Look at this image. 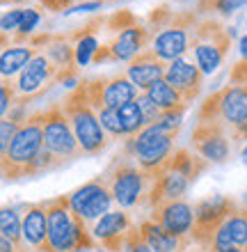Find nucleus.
<instances>
[{
    "label": "nucleus",
    "mask_w": 247,
    "mask_h": 252,
    "mask_svg": "<svg viewBox=\"0 0 247 252\" xmlns=\"http://www.w3.org/2000/svg\"><path fill=\"white\" fill-rule=\"evenodd\" d=\"M112 41L108 44L110 48V62H131L135 60L140 53H144L149 46H151V39H154V32L144 28L137 21L133 26L124 28V30H117L112 32Z\"/></svg>",
    "instance_id": "nucleus-13"
},
{
    "label": "nucleus",
    "mask_w": 247,
    "mask_h": 252,
    "mask_svg": "<svg viewBox=\"0 0 247 252\" xmlns=\"http://www.w3.org/2000/svg\"><path fill=\"white\" fill-rule=\"evenodd\" d=\"M37 48L30 44H9V46L0 53V78L12 80L23 71V66L34 58Z\"/></svg>",
    "instance_id": "nucleus-21"
},
{
    "label": "nucleus",
    "mask_w": 247,
    "mask_h": 252,
    "mask_svg": "<svg viewBox=\"0 0 247 252\" xmlns=\"http://www.w3.org/2000/svg\"><path fill=\"white\" fill-rule=\"evenodd\" d=\"M112 202L114 199H112V195H110L106 177L92 179L89 184H85V186H81L78 190H74L69 195L71 211H74L85 225L96 222V220L103 218L106 213H110V204H112Z\"/></svg>",
    "instance_id": "nucleus-10"
},
{
    "label": "nucleus",
    "mask_w": 247,
    "mask_h": 252,
    "mask_svg": "<svg viewBox=\"0 0 247 252\" xmlns=\"http://www.w3.org/2000/svg\"><path fill=\"white\" fill-rule=\"evenodd\" d=\"M165 83L172 85L176 92L183 96L188 106L192 103L201 92V85H204V73L199 71V66L194 62L186 60V58H179L167 64L165 69Z\"/></svg>",
    "instance_id": "nucleus-16"
},
{
    "label": "nucleus",
    "mask_w": 247,
    "mask_h": 252,
    "mask_svg": "<svg viewBox=\"0 0 247 252\" xmlns=\"http://www.w3.org/2000/svg\"><path fill=\"white\" fill-rule=\"evenodd\" d=\"M238 51H241V58L243 62H247V34L241 37V44H238Z\"/></svg>",
    "instance_id": "nucleus-41"
},
{
    "label": "nucleus",
    "mask_w": 247,
    "mask_h": 252,
    "mask_svg": "<svg viewBox=\"0 0 247 252\" xmlns=\"http://www.w3.org/2000/svg\"><path fill=\"white\" fill-rule=\"evenodd\" d=\"M46 211L48 252H74V250H96L92 232L87 229L69 204V195H57L41 202Z\"/></svg>",
    "instance_id": "nucleus-1"
},
{
    "label": "nucleus",
    "mask_w": 247,
    "mask_h": 252,
    "mask_svg": "<svg viewBox=\"0 0 247 252\" xmlns=\"http://www.w3.org/2000/svg\"><path fill=\"white\" fill-rule=\"evenodd\" d=\"M55 80H57V66L48 60L41 51H37L34 58L23 66V71L14 80L16 99H23L30 103L32 99H37V96L46 92L48 85L55 83Z\"/></svg>",
    "instance_id": "nucleus-11"
},
{
    "label": "nucleus",
    "mask_w": 247,
    "mask_h": 252,
    "mask_svg": "<svg viewBox=\"0 0 247 252\" xmlns=\"http://www.w3.org/2000/svg\"><path fill=\"white\" fill-rule=\"evenodd\" d=\"M101 2H103V0H101Z\"/></svg>",
    "instance_id": "nucleus-51"
},
{
    "label": "nucleus",
    "mask_w": 247,
    "mask_h": 252,
    "mask_svg": "<svg viewBox=\"0 0 247 252\" xmlns=\"http://www.w3.org/2000/svg\"><path fill=\"white\" fill-rule=\"evenodd\" d=\"M39 2H41V5H44V2H46V0H39Z\"/></svg>",
    "instance_id": "nucleus-49"
},
{
    "label": "nucleus",
    "mask_w": 247,
    "mask_h": 252,
    "mask_svg": "<svg viewBox=\"0 0 247 252\" xmlns=\"http://www.w3.org/2000/svg\"><path fill=\"white\" fill-rule=\"evenodd\" d=\"M135 103L140 106V110H142V117H144V124L147 126H151V124H156V122L161 120V110L156 108V103L151 99H149L147 94L142 92V94H137V99H135Z\"/></svg>",
    "instance_id": "nucleus-36"
},
{
    "label": "nucleus",
    "mask_w": 247,
    "mask_h": 252,
    "mask_svg": "<svg viewBox=\"0 0 247 252\" xmlns=\"http://www.w3.org/2000/svg\"><path fill=\"white\" fill-rule=\"evenodd\" d=\"M151 23H156V30L151 39V51H154L163 62H174L183 58L192 46V34L197 28V16L194 14H169L167 7H158L151 14Z\"/></svg>",
    "instance_id": "nucleus-3"
},
{
    "label": "nucleus",
    "mask_w": 247,
    "mask_h": 252,
    "mask_svg": "<svg viewBox=\"0 0 247 252\" xmlns=\"http://www.w3.org/2000/svg\"><path fill=\"white\" fill-rule=\"evenodd\" d=\"M137 87L131 83V80L119 73V76H112V78H106V85H103V103L106 108H121L124 103H131V101L137 99Z\"/></svg>",
    "instance_id": "nucleus-22"
},
{
    "label": "nucleus",
    "mask_w": 247,
    "mask_h": 252,
    "mask_svg": "<svg viewBox=\"0 0 247 252\" xmlns=\"http://www.w3.org/2000/svg\"><path fill=\"white\" fill-rule=\"evenodd\" d=\"M215 101H218V122L227 131L247 120V85L231 83L224 90L215 92Z\"/></svg>",
    "instance_id": "nucleus-17"
},
{
    "label": "nucleus",
    "mask_w": 247,
    "mask_h": 252,
    "mask_svg": "<svg viewBox=\"0 0 247 252\" xmlns=\"http://www.w3.org/2000/svg\"><path fill=\"white\" fill-rule=\"evenodd\" d=\"M41 21V12L39 9H32V7H27L26 9V16H23V21H21L19 30H16V34H14V41L16 44H21V41L30 39L34 34V30H37V26H39Z\"/></svg>",
    "instance_id": "nucleus-29"
},
{
    "label": "nucleus",
    "mask_w": 247,
    "mask_h": 252,
    "mask_svg": "<svg viewBox=\"0 0 247 252\" xmlns=\"http://www.w3.org/2000/svg\"><path fill=\"white\" fill-rule=\"evenodd\" d=\"M76 2H81V0H46L41 7H46L51 12H64V9H71Z\"/></svg>",
    "instance_id": "nucleus-39"
},
{
    "label": "nucleus",
    "mask_w": 247,
    "mask_h": 252,
    "mask_svg": "<svg viewBox=\"0 0 247 252\" xmlns=\"http://www.w3.org/2000/svg\"><path fill=\"white\" fill-rule=\"evenodd\" d=\"M16 101V90H14V78L12 80H2L0 78V120L7 117L9 108Z\"/></svg>",
    "instance_id": "nucleus-34"
},
{
    "label": "nucleus",
    "mask_w": 247,
    "mask_h": 252,
    "mask_svg": "<svg viewBox=\"0 0 247 252\" xmlns=\"http://www.w3.org/2000/svg\"><path fill=\"white\" fill-rule=\"evenodd\" d=\"M144 94L154 101L156 108H158L161 113H167V110H179V108H188V103L183 101V96H181L172 85H167L165 78L158 80V83H154V85L149 87Z\"/></svg>",
    "instance_id": "nucleus-25"
},
{
    "label": "nucleus",
    "mask_w": 247,
    "mask_h": 252,
    "mask_svg": "<svg viewBox=\"0 0 247 252\" xmlns=\"http://www.w3.org/2000/svg\"><path fill=\"white\" fill-rule=\"evenodd\" d=\"M194 154H199L206 163H227L231 156V140L227 128L220 122H199L192 128L190 140Z\"/></svg>",
    "instance_id": "nucleus-12"
},
{
    "label": "nucleus",
    "mask_w": 247,
    "mask_h": 252,
    "mask_svg": "<svg viewBox=\"0 0 247 252\" xmlns=\"http://www.w3.org/2000/svg\"><path fill=\"white\" fill-rule=\"evenodd\" d=\"M241 158H243V163H245V165H247V145L243 147V152H241Z\"/></svg>",
    "instance_id": "nucleus-43"
},
{
    "label": "nucleus",
    "mask_w": 247,
    "mask_h": 252,
    "mask_svg": "<svg viewBox=\"0 0 247 252\" xmlns=\"http://www.w3.org/2000/svg\"><path fill=\"white\" fill-rule=\"evenodd\" d=\"M245 250H247V248H245Z\"/></svg>",
    "instance_id": "nucleus-52"
},
{
    "label": "nucleus",
    "mask_w": 247,
    "mask_h": 252,
    "mask_svg": "<svg viewBox=\"0 0 247 252\" xmlns=\"http://www.w3.org/2000/svg\"><path fill=\"white\" fill-rule=\"evenodd\" d=\"M41 133H44V149L55 154L64 163L82 156V149L74 135V128L69 124L67 115L62 110V103H51L46 110H39Z\"/></svg>",
    "instance_id": "nucleus-8"
},
{
    "label": "nucleus",
    "mask_w": 247,
    "mask_h": 252,
    "mask_svg": "<svg viewBox=\"0 0 247 252\" xmlns=\"http://www.w3.org/2000/svg\"><path fill=\"white\" fill-rule=\"evenodd\" d=\"M224 225H227L229 236L234 241V248H243V250H245L247 248V220L241 209H238L234 216H229Z\"/></svg>",
    "instance_id": "nucleus-28"
},
{
    "label": "nucleus",
    "mask_w": 247,
    "mask_h": 252,
    "mask_svg": "<svg viewBox=\"0 0 247 252\" xmlns=\"http://www.w3.org/2000/svg\"><path fill=\"white\" fill-rule=\"evenodd\" d=\"M190 184H192V181L188 179V177H183L181 172H174V170L167 167L161 177H156V179L151 181L149 197H147L149 206L156 209V206L167 204V202H176V199H181L188 192Z\"/></svg>",
    "instance_id": "nucleus-19"
},
{
    "label": "nucleus",
    "mask_w": 247,
    "mask_h": 252,
    "mask_svg": "<svg viewBox=\"0 0 247 252\" xmlns=\"http://www.w3.org/2000/svg\"><path fill=\"white\" fill-rule=\"evenodd\" d=\"M165 69H167V62H163L151 48H147L144 53H140L135 60L128 62L126 78L131 80L137 90L147 92L154 83L165 78Z\"/></svg>",
    "instance_id": "nucleus-18"
},
{
    "label": "nucleus",
    "mask_w": 247,
    "mask_h": 252,
    "mask_svg": "<svg viewBox=\"0 0 247 252\" xmlns=\"http://www.w3.org/2000/svg\"><path fill=\"white\" fill-rule=\"evenodd\" d=\"M9 44H12V37H9L7 32H2V30H0V53H2V51H5V48L9 46Z\"/></svg>",
    "instance_id": "nucleus-42"
},
{
    "label": "nucleus",
    "mask_w": 247,
    "mask_h": 252,
    "mask_svg": "<svg viewBox=\"0 0 247 252\" xmlns=\"http://www.w3.org/2000/svg\"><path fill=\"white\" fill-rule=\"evenodd\" d=\"M74 252H87V250H74Z\"/></svg>",
    "instance_id": "nucleus-48"
},
{
    "label": "nucleus",
    "mask_w": 247,
    "mask_h": 252,
    "mask_svg": "<svg viewBox=\"0 0 247 252\" xmlns=\"http://www.w3.org/2000/svg\"><path fill=\"white\" fill-rule=\"evenodd\" d=\"M140 232H142L144 243H147L154 252H176L181 248V243L186 241V239H176V236H172V234H167L165 229H163L158 222H154L151 218L142 222Z\"/></svg>",
    "instance_id": "nucleus-23"
},
{
    "label": "nucleus",
    "mask_w": 247,
    "mask_h": 252,
    "mask_svg": "<svg viewBox=\"0 0 247 252\" xmlns=\"http://www.w3.org/2000/svg\"><path fill=\"white\" fill-rule=\"evenodd\" d=\"M106 184L110 188V195L121 209H131L137 206L144 197H149V188H151V177L144 170H140L137 163L131 160V156L117 158L110 165L106 174Z\"/></svg>",
    "instance_id": "nucleus-6"
},
{
    "label": "nucleus",
    "mask_w": 247,
    "mask_h": 252,
    "mask_svg": "<svg viewBox=\"0 0 247 252\" xmlns=\"http://www.w3.org/2000/svg\"><path fill=\"white\" fill-rule=\"evenodd\" d=\"M62 110L67 115L69 124L74 128V135L82 149V156H96L108 147V135L99 122V115L87 99V83L78 85L67 94V99L60 101Z\"/></svg>",
    "instance_id": "nucleus-2"
},
{
    "label": "nucleus",
    "mask_w": 247,
    "mask_h": 252,
    "mask_svg": "<svg viewBox=\"0 0 247 252\" xmlns=\"http://www.w3.org/2000/svg\"><path fill=\"white\" fill-rule=\"evenodd\" d=\"M99 122L103 126L106 135H114V138H121L124 135V126H121V120H119V113L114 108H101L99 113Z\"/></svg>",
    "instance_id": "nucleus-30"
},
{
    "label": "nucleus",
    "mask_w": 247,
    "mask_h": 252,
    "mask_svg": "<svg viewBox=\"0 0 247 252\" xmlns=\"http://www.w3.org/2000/svg\"><path fill=\"white\" fill-rule=\"evenodd\" d=\"M5 2H12V0H0V5H5Z\"/></svg>",
    "instance_id": "nucleus-46"
},
{
    "label": "nucleus",
    "mask_w": 247,
    "mask_h": 252,
    "mask_svg": "<svg viewBox=\"0 0 247 252\" xmlns=\"http://www.w3.org/2000/svg\"><path fill=\"white\" fill-rule=\"evenodd\" d=\"M227 252H247V250H243V248H231V250H227Z\"/></svg>",
    "instance_id": "nucleus-44"
},
{
    "label": "nucleus",
    "mask_w": 247,
    "mask_h": 252,
    "mask_svg": "<svg viewBox=\"0 0 247 252\" xmlns=\"http://www.w3.org/2000/svg\"><path fill=\"white\" fill-rule=\"evenodd\" d=\"M23 16H26V9H12V12H7L5 16H0V30L7 34H12L14 30H19L21 21H23Z\"/></svg>",
    "instance_id": "nucleus-38"
},
{
    "label": "nucleus",
    "mask_w": 247,
    "mask_h": 252,
    "mask_svg": "<svg viewBox=\"0 0 247 252\" xmlns=\"http://www.w3.org/2000/svg\"><path fill=\"white\" fill-rule=\"evenodd\" d=\"M19 126L16 122L7 120V117H2L0 120V158L7 154V149H9V145H12L14 135H16V131H19Z\"/></svg>",
    "instance_id": "nucleus-35"
},
{
    "label": "nucleus",
    "mask_w": 247,
    "mask_h": 252,
    "mask_svg": "<svg viewBox=\"0 0 247 252\" xmlns=\"http://www.w3.org/2000/svg\"><path fill=\"white\" fill-rule=\"evenodd\" d=\"M126 154L135 163L140 165V170L156 179L169 165V158L174 154V135L163 133L156 124L144 126L137 135L126 140Z\"/></svg>",
    "instance_id": "nucleus-5"
},
{
    "label": "nucleus",
    "mask_w": 247,
    "mask_h": 252,
    "mask_svg": "<svg viewBox=\"0 0 247 252\" xmlns=\"http://www.w3.org/2000/svg\"><path fill=\"white\" fill-rule=\"evenodd\" d=\"M243 5H247V0H201V9H211L218 12L222 16H231L234 12H238Z\"/></svg>",
    "instance_id": "nucleus-32"
},
{
    "label": "nucleus",
    "mask_w": 247,
    "mask_h": 252,
    "mask_svg": "<svg viewBox=\"0 0 247 252\" xmlns=\"http://www.w3.org/2000/svg\"><path fill=\"white\" fill-rule=\"evenodd\" d=\"M151 220L176 239H188L194 225V209L183 199H176L151 209Z\"/></svg>",
    "instance_id": "nucleus-15"
},
{
    "label": "nucleus",
    "mask_w": 247,
    "mask_h": 252,
    "mask_svg": "<svg viewBox=\"0 0 247 252\" xmlns=\"http://www.w3.org/2000/svg\"><path fill=\"white\" fill-rule=\"evenodd\" d=\"M12 2H26V0H12Z\"/></svg>",
    "instance_id": "nucleus-47"
},
{
    "label": "nucleus",
    "mask_w": 247,
    "mask_h": 252,
    "mask_svg": "<svg viewBox=\"0 0 247 252\" xmlns=\"http://www.w3.org/2000/svg\"><path fill=\"white\" fill-rule=\"evenodd\" d=\"M96 48H99V44H96V37H94V34L92 37H82V39H78V44H76V62H78V66L92 64Z\"/></svg>",
    "instance_id": "nucleus-31"
},
{
    "label": "nucleus",
    "mask_w": 247,
    "mask_h": 252,
    "mask_svg": "<svg viewBox=\"0 0 247 252\" xmlns=\"http://www.w3.org/2000/svg\"><path fill=\"white\" fill-rule=\"evenodd\" d=\"M243 216H245V220H247V206H245V209H243Z\"/></svg>",
    "instance_id": "nucleus-45"
},
{
    "label": "nucleus",
    "mask_w": 247,
    "mask_h": 252,
    "mask_svg": "<svg viewBox=\"0 0 247 252\" xmlns=\"http://www.w3.org/2000/svg\"><path fill=\"white\" fill-rule=\"evenodd\" d=\"M167 167L174 170V172H181L190 181H194L204 170H206V160L201 158L199 154H192L190 149H174Z\"/></svg>",
    "instance_id": "nucleus-24"
},
{
    "label": "nucleus",
    "mask_w": 247,
    "mask_h": 252,
    "mask_svg": "<svg viewBox=\"0 0 247 252\" xmlns=\"http://www.w3.org/2000/svg\"><path fill=\"white\" fill-rule=\"evenodd\" d=\"M183 113H186V108L161 113V120L156 122V126H158L163 133H167V135H176V131L181 128V120H183Z\"/></svg>",
    "instance_id": "nucleus-33"
},
{
    "label": "nucleus",
    "mask_w": 247,
    "mask_h": 252,
    "mask_svg": "<svg viewBox=\"0 0 247 252\" xmlns=\"http://www.w3.org/2000/svg\"><path fill=\"white\" fill-rule=\"evenodd\" d=\"M131 227H133V220H131V216L126 211H110L103 218L96 220L89 232H92V239L96 243V248L117 252V250H124V243H126Z\"/></svg>",
    "instance_id": "nucleus-14"
},
{
    "label": "nucleus",
    "mask_w": 247,
    "mask_h": 252,
    "mask_svg": "<svg viewBox=\"0 0 247 252\" xmlns=\"http://www.w3.org/2000/svg\"><path fill=\"white\" fill-rule=\"evenodd\" d=\"M0 234L5 239L14 241L16 246L23 243V227H21V216L14 206H0Z\"/></svg>",
    "instance_id": "nucleus-26"
},
{
    "label": "nucleus",
    "mask_w": 247,
    "mask_h": 252,
    "mask_svg": "<svg viewBox=\"0 0 247 252\" xmlns=\"http://www.w3.org/2000/svg\"><path fill=\"white\" fill-rule=\"evenodd\" d=\"M194 209V225L192 232H190V239L194 243H199L201 248H211V241H213L215 232L224 225V220L229 216H234L238 211V204H236L231 197H224V195H213V197L201 199Z\"/></svg>",
    "instance_id": "nucleus-9"
},
{
    "label": "nucleus",
    "mask_w": 247,
    "mask_h": 252,
    "mask_svg": "<svg viewBox=\"0 0 247 252\" xmlns=\"http://www.w3.org/2000/svg\"><path fill=\"white\" fill-rule=\"evenodd\" d=\"M124 250L126 252H154L147 243H144V239H142L140 227H135V225L131 227V232H128L126 243H124Z\"/></svg>",
    "instance_id": "nucleus-37"
},
{
    "label": "nucleus",
    "mask_w": 247,
    "mask_h": 252,
    "mask_svg": "<svg viewBox=\"0 0 247 252\" xmlns=\"http://www.w3.org/2000/svg\"><path fill=\"white\" fill-rule=\"evenodd\" d=\"M23 227V243L37 252H48V232H46V211L39 204H27L21 218Z\"/></svg>",
    "instance_id": "nucleus-20"
},
{
    "label": "nucleus",
    "mask_w": 247,
    "mask_h": 252,
    "mask_svg": "<svg viewBox=\"0 0 247 252\" xmlns=\"http://www.w3.org/2000/svg\"><path fill=\"white\" fill-rule=\"evenodd\" d=\"M117 113H119V120H121V126H124V135L128 138H133L137 133L144 128V117H142V110L140 106L131 101V103H124L121 108H117Z\"/></svg>",
    "instance_id": "nucleus-27"
},
{
    "label": "nucleus",
    "mask_w": 247,
    "mask_h": 252,
    "mask_svg": "<svg viewBox=\"0 0 247 252\" xmlns=\"http://www.w3.org/2000/svg\"><path fill=\"white\" fill-rule=\"evenodd\" d=\"M101 5H103L101 0H92V2H82V5H76V7H71L69 12H71V14H78V12H94V9H99Z\"/></svg>",
    "instance_id": "nucleus-40"
},
{
    "label": "nucleus",
    "mask_w": 247,
    "mask_h": 252,
    "mask_svg": "<svg viewBox=\"0 0 247 252\" xmlns=\"http://www.w3.org/2000/svg\"><path fill=\"white\" fill-rule=\"evenodd\" d=\"M245 202H247V192H245Z\"/></svg>",
    "instance_id": "nucleus-50"
},
{
    "label": "nucleus",
    "mask_w": 247,
    "mask_h": 252,
    "mask_svg": "<svg viewBox=\"0 0 247 252\" xmlns=\"http://www.w3.org/2000/svg\"><path fill=\"white\" fill-rule=\"evenodd\" d=\"M44 149V133H41L39 113H32L14 135L7 154L0 158V179L16 181L32 177V165L39 152Z\"/></svg>",
    "instance_id": "nucleus-4"
},
{
    "label": "nucleus",
    "mask_w": 247,
    "mask_h": 252,
    "mask_svg": "<svg viewBox=\"0 0 247 252\" xmlns=\"http://www.w3.org/2000/svg\"><path fill=\"white\" fill-rule=\"evenodd\" d=\"M231 37H234V30L222 28L220 23L213 19H204L197 23L194 34H192L190 53H192L194 64L199 66V71L204 73V76L218 71V66L222 64V60H224L229 53Z\"/></svg>",
    "instance_id": "nucleus-7"
}]
</instances>
